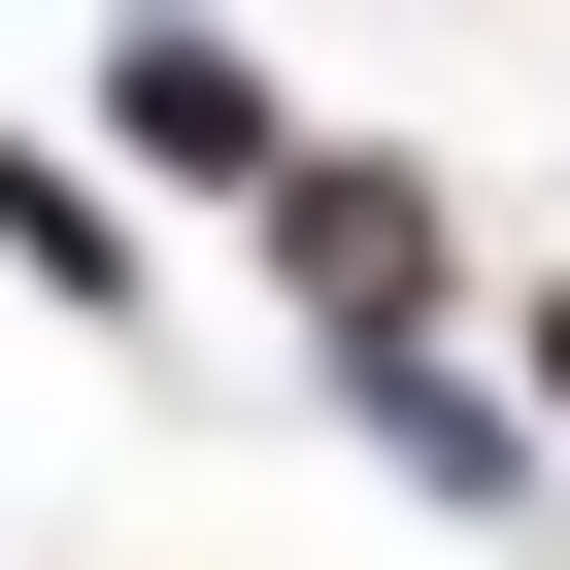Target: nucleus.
Here are the masks:
<instances>
[{"mask_svg":"<svg viewBox=\"0 0 570 570\" xmlns=\"http://www.w3.org/2000/svg\"><path fill=\"white\" fill-rule=\"evenodd\" d=\"M268 268L403 370V336H436V168H336V135H303V168H268Z\"/></svg>","mask_w":570,"mask_h":570,"instance_id":"f257e3e1","label":"nucleus"},{"mask_svg":"<svg viewBox=\"0 0 570 570\" xmlns=\"http://www.w3.org/2000/svg\"><path fill=\"white\" fill-rule=\"evenodd\" d=\"M135 168H235V202H268L303 135H268V68H235V35H135Z\"/></svg>","mask_w":570,"mask_h":570,"instance_id":"f03ea898","label":"nucleus"},{"mask_svg":"<svg viewBox=\"0 0 570 570\" xmlns=\"http://www.w3.org/2000/svg\"><path fill=\"white\" fill-rule=\"evenodd\" d=\"M537 403H570V303H537Z\"/></svg>","mask_w":570,"mask_h":570,"instance_id":"7ed1b4c3","label":"nucleus"}]
</instances>
